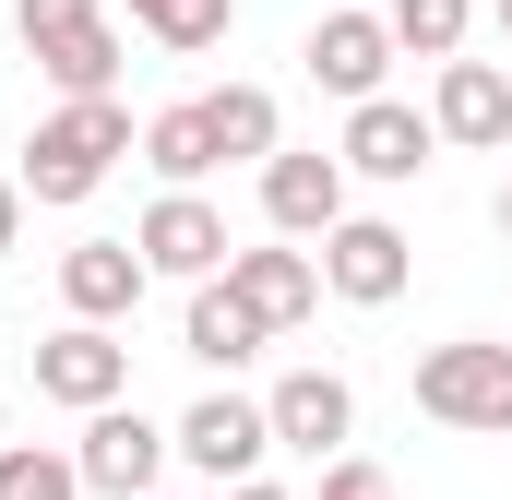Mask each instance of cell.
Masks as SVG:
<instances>
[{"instance_id":"cell-1","label":"cell","mask_w":512,"mask_h":500,"mask_svg":"<svg viewBox=\"0 0 512 500\" xmlns=\"http://www.w3.org/2000/svg\"><path fill=\"white\" fill-rule=\"evenodd\" d=\"M120 155H131V108H120V96L48 108V120H36V143H24V203H84Z\"/></svg>"},{"instance_id":"cell-2","label":"cell","mask_w":512,"mask_h":500,"mask_svg":"<svg viewBox=\"0 0 512 500\" xmlns=\"http://www.w3.org/2000/svg\"><path fill=\"white\" fill-rule=\"evenodd\" d=\"M12 36H24V60L60 84V108H84V96L120 84V36H108L96 0H12Z\"/></svg>"},{"instance_id":"cell-3","label":"cell","mask_w":512,"mask_h":500,"mask_svg":"<svg viewBox=\"0 0 512 500\" xmlns=\"http://www.w3.org/2000/svg\"><path fill=\"white\" fill-rule=\"evenodd\" d=\"M417 417L477 429V441H512V346H489V334L429 346V358H417Z\"/></svg>"},{"instance_id":"cell-4","label":"cell","mask_w":512,"mask_h":500,"mask_svg":"<svg viewBox=\"0 0 512 500\" xmlns=\"http://www.w3.org/2000/svg\"><path fill=\"white\" fill-rule=\"evenodd\" d=\"M405 274H417V239H405L393 215H346V227L322 239V286H334L346 310H393Z\"/></svg>"},{"instance_id":"cell-5","label":"cell","mask_w":512,"mask_h":500,"mask_svg":"<svg viewBox=\"0 0 512 500\" xmlns=\"http://www.w3.org/2000/svg\"><path fill=\"white\" fill-rule=\"evenodd\" d=\"M179 441L143 417V405H108V417H84V441H72V477L108 500H155V465H167Z\"/></svg>"},{"instance_id":"cell-6","label":"cell","mask_w":512,"mask_h":500,"mask_svg":"<svg viewBox=\"0 0 512 500\" xmlns=\"http://www.w3.org/2000/svg\"><path fill=\"white\" fill-rule=\"evenodd\" d=\"M167 441H179V465H203L215 489H251L262 453H274V417H262V405H239V393H203Z\"/></svg>"},{"instance_id":"cell-7","label":"cell","mask_w":512,"mask_h":500,"mask_svg":"<svg viewBox=\"0 0 512 500\" xmlns=\"http://www.w3.org/2000/svg\"><path fill=\"white\" fill-rule=\"evenodd\" d=\"M131 250H143V274H191V286H215L227 262H239V239H227V215L203 203V191H167L143 227H131Z\"/></svg>"},{"instance_id":"cell-8","label":"cell","mask_w":512,"mask_h":500,"mask_svg":"<svg viewBox=\"0 0 512 500\" xmlns=\"http://www.w3.org/2000/svg\"><path fill=\"white\" fill-rule=\"evenodd\" d=\"M120 381H131V346H120V334H96V322H60V334L36 346V393H48V405L108 417V405H120Z\"/></svg>"},{"instance_id":"cell-9","label":"cell","mask_w":512,"mask_h":500,"mask_svg":"<svg viewBox=\"0 0 512 500\" xmlns=\"http://www.w3.org/2000/svg\"><path fill=\"white\" fill-rule=\"evenodd\" d=\"M334 155H346V179H417V167H429V155H441V131L417 120V108H405V96H370V108H346V143H334Z\"/></svg>"},{"instance_id":"cell-10","label":"cell","mask_w":512,"mask_h":500,"mask_svg":"<svg viewBox=\"0 0 512 500\" xmlns=\"http://www.w3.org/2000/svg\"><path fill=\"white\" fill-rule=\"evenodd\" d=\"M382 72H393V24L382 12H322V24H310V84H322V96L370 108Z\"/></svg>"},{"instance_id":"cell-11","label":"cell","mask_w":512,"mask_h":500,"mask_svg":"<svg viewBox=\"0 0 512 500\" xmlns=\"http://www.w3.org/2000/svg\"><path fill=\"white\" fill-rule=\"evenodd\" d=\"M262 215H274V239H334L346 227V155H274Z\"/></svg>"},{"instance_id":"cell-12","label":"cell","mask_w":512,"mask_h":500,"mask_svg":"<svg viewBox=\"0 0 512 500\" xmlns=\"http://www.w3.org/2000/svg\"><path fill=\"white\" fill-rule=\"evenodd\" d=\"M227 298L251 310L262 334H298V322L322 310V262H310V250H239V262H227Z\"/></svg>"},{"instance_id":"cell-13","label":"cell","mask_w":512,"mask_h":500,"mask_svg":"<svg viewBox=\"0 0 512 500\" xmlns=\"http://www.w3.org/2000/svg\"><path fill=\"white\" fill-rule=\"evenodd\" d=\"M60 310H72V322H96V334H108V322H131V310H143V250H131V239L60 250Z\"/></svg>"},{"instance_id":"cell-14","label":"cell","mask_w":512,"mask_h":500,"mask_svg":"<svg viewBox=\"0 0 512 500\" xmlns=\"http://www.w3.org/2000/svg\"><path fill=\"white\" fill-rule=\"evenodd\" d=\"M429 131H441V143H512V72L501 60H441Z\"/></svg>"},{"instance_id":"cell-15","label":"cell","mask_w":512,"mask_h":500,"mask_svg":"<svg viewBox=\"0 0 512 500\" xmlns=\"http://www.w3.org/2000/svg\"><path fill=\"white\" fill-rule=\"evenodd\" d=\"M262 417H274V441H286V453H334V441L358 429V393H346L334 370H286L274 393H262Z\"/></svg>"},{"instance_id":"cell-16","label":"cell","mask_w":512,"mask_h":500,"mask_svg":"<svg viewBox=\"0 0 512 500\" xmlns=\"http://www.w3.org/2000/svg\"><path fill=\"white\" fill-rule=\"evenodd\" d=\"M203 131H215V167H274V155H286L262 84H215V96H203Z\"/></svg>"},{"instance_id":"cell-17","label":"cell","mask_w":512,"mask_h":500,"mask_svg":"<svg viewBox=\"0 0 512 500\" xmlns=\"http://www.w3.org/2000/svg\"><path fill=\"white\" fill-rule=\"evenodd\" d=\"M179 346H191V358H203V370H239V358H262V346H274V334H262L251 310H239V298H227V274H215V286H191V322H179Z\"/></svg>"},{"instance_id":"cell-18","label":"cell","mask_w":512,"mask_h":500,"mask_svg":"<svg viewBox=\"0 0 512 500\" xmlns=\"http://www.w3.org/2000/svg\"><path fill=\"white\" fill-rule=\"evenodd\" d=\"M143 167H155L167 191H191V179L215 167V131H203V96H191V108H155V120H143Z\"/></svg>"},{"instance_id":"cell-19","label":"cell","mask_w":512,"mask_h":500,"mask_svg":"<svg viewBox=\"0 0 512 500\" xmlns=\"http://www.w3.org/2000/svg\"><path fill=\"white\" fill-rule=\"evenodd\" d=\"M131 24H143L155 48H179V60H191V48H215V36L239 24V0H131Z\"/></svg>"},{"instance_id":"cell-20","label":"cell","mask_w":512,"mask_h":500,"mask_svg":"<svg viewBox=\"0 0 512 500\" xmlns=\"http://www.w3.org/2000/svg\"><path fill=\"white\" fill-rule=\"evenodd\" d=\"M382 24H393V48H405V60H453V48H465V24H477V0H393Z\"/></svg>"},{"instance_id":"cell-21","label":"cell","mask_w":512,"mask_h":500,"mask_svg":"<svg viewBox=\"0 0 512 500\" xmlns=\"http://www.w3.org/2000/svg\"><path fill=\"white\" fill-rule=\"evenodd\" d=\"M0 500H84V477L48 441H0Z\"/></svg>"},{"instance_id":"cell-22","label":"cell","mask_w":512,"mask_h":500,"mask_svg":"<svg viewBox=\"0 0 512 500\" xmlns=\"http://www.w3.org/2000/svg\"><path fill=\"white\" fill-rule=\"evenodd\" d=\"M322 500H393V477L370 453H334V465H322Z\"/></svg>"},{"instance_id":"cell-23","label":"cell","mask_w":512,"mask_h":500,"mask_svg":"<svg viewBox=\"0 0 512 500\" xmlns=\"http://www.w3.org/2000/svg\"><path fill=\"white\" fill-rule=\"evenodd\" d=\"M24 239V179H0V250Z\"/></svg>"},{"instance_id":"cell-24","label":"cell","mask_w":512,"mask_h":500,"mask_svg":"<svg viewBox=\"0 0 512 500\" xmlns=\"http://www.w3.org/2000/svg\"><path fill=\"white\" fill-rule=\"evenodd\" d=\"M489 227H501V239H512V179H501V203H489Z\"/></svg>"},{"instance_id":"cell-25","label":"cell","mask_w":512,"mask_h":500,"mask_svg":"<svg viewBox=\"0 0 512 500\" xmlns=\"http://www.w3.org/2000/svg\"><path fill=\"white\" fill-rule=\"evenodd\" d=\"M227 500H286V489H262V477H251V489H227Z\"/></svg>"},{"instance_id":"cell-26","label":"cell","mask_w":512,"mask_h":500,"mask_svg":"<svg viewBox=\"0 0 512 500\" xmlns=\"http://www.w3.org/2000/svg\"><path fill=\"white\" fill-rule=\"evenodd\" d=\"M501 48H512V0H501Z\"/></svg>"},{"instance_id":"cell-27","label":"cell","mask_w":512,"mask_h":500,"mask_svg":"<svg viewBox=\"0 0 512 500\" xmlns=\"http://www.w3.org/2000/svg\"><path fill=\"white\" fill-rule=\"evenodd\" d=\"M334 12H370V0H334Z\"/></svg>"}]
</instances>
